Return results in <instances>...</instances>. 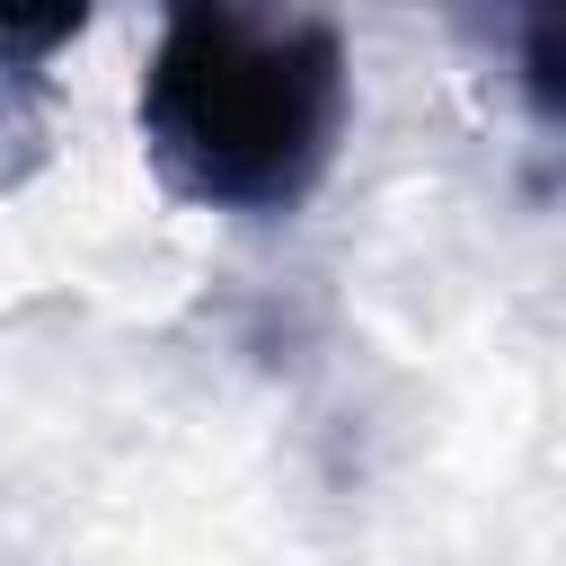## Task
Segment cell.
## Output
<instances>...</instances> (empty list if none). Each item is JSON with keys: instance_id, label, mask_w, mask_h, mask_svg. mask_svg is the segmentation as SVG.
<instances>
[{"instance_id": "1", "label": "cell", "mask_w": 566, "mask_h": 566, "mask_svg": "<svg viewBox=\"0 0 566 566\" xmlns=\"http://www.w3.org/2000/svg\"><path fill=\"white\" fill-rule=\"evenodd\" d=\"M354 62L310 0H159L142 62V159L195 212H301L336 168Z\"/></svg>"}, {"instance_id": "2", "label": "cell", "mask_w": 566, "mask_h": 566, "mask_svg": "<svg viewBox=\"0 0 566 566\" xmlns=\"http://www.w3.org/2000/svg\"><path fill=\"white\" fill-rule=\"evenodd\" d=\"M80 27H88V0H0V71L35 80Z\"/></svg>"}]
</instances>
